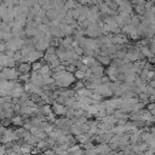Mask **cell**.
<instances>
[{
  "label": "cell",
  "mask_w": 155,
  "mask_h": 155,
  "mask_svg": "<svg viewBox=\"0 0 155 155\" xmlns=\"http://www.w3.org/2000/svg\"><path fill=\"white\" fill-rule=\"evenodd\" d=\"M67 107L64 104H61V103H57V102H53L52 103V111L54 115H58V116H62V115H67Z\"/></svg>",
  "instance_id": "obj_1"
},
{
  "label": "cell",
  "mask_w": 155,
  "mask_h": 155,
  "mask_svg": "<svg viewBox=\"0 0 155 155\" xmlns=\"http://www.w3.org/2000/svg\"><path fill=\"white\" fill-rule=\"evenodd\" d=\"M127 42V38L125 34L120 33V34H113L111 35V44L117 45V46H122Z\"/></svg>",
  "instance_id": "obj_2"
},
{
  "label": "cell",
  "mask_w": 155,
  "mask_h": 155,
  "mask_svg": "<svg viewBox=\"0 0 155 155\" xmlns=\"http://www.w3.org/2000/svg\"><path fill=\"white\" fill-rule=\"evenodd\" d=\"M94 149H96V151H97L98 155H108V154L111 151L109 144H107V143H101V144H99L98 147H96Z\"/></svg>",
  "instance_id": "obj_3"
},
{
  "label": "cell",
  "mask_w": 155,
  "mask_h": 155,
  "mask_svg": "<svg viewBox=\"0 0 155 155\" xmlns=\"http://www.w3.org/2000/svg\"><path fill=\"white\" fill-rule=\"evenodd\" d=\"M17 70H18L19 75L29 74V71L31 70V64H30V63H27V62H22V63H19V64H18Z\"/></svg>",
  "instance_id": "obj_4"
},
{
  "label": "cell",
  "mask_w": 155,
  "mask_h": 155,
  "mask_svg": "<svg viewBox=\"0 0 155 155\" xmlns=\"http://www.w3.org/2000/svg\"><path fill=\"white\" fill-rule=\"evenodd\" d=\"M15 126H23L24 124H25V120H24V116H22V115H16V116H13L11 120H10Z\"/></svg>",
  "instance_id": "obj_5"
},
{
  "label": "cell",
  "mask_w": 155,
  "mask_h": 155,
  "mask_svg": "<svg viewBox=\"0 0 155 155\" xmlns=\"http://www.w3.org/2000/svg\"><path fill=\"white\" fill-rule=\"evenodd\" d=\"M96 58H97V61H98L101 64H103V65H108V64H110V57H105V56H97Z\"/></svg>",
  "instance_id": "obj_6"
},
{
  "label": "cell",
  "mask_w": 155,
  "mask_h": 155,
  "mask_svg": "<svg viewBox=\"0 0 155 155\" xmlns=\"http://www.w3.org/2000/svg\"><path fill=\"white\" fill-rule=\"evenodd\" d=\"M15 132H16V134H17V137L18 138H25V136L29 133L28 131H25L23 127H19V128H17V130H15Z\"/></svg>",
  "instance_id": "obj_7"
},
{
  "label": "cell",
  "mask_w": 155,
  "mask_h": 155,
  "mask_svg": "<svg viewBox=\"0 0 155 155\" xmlns=\"http://www.w3.org/2000/svg\"><path fill=\"white\" fill-rule=\"evenodd\" d=\"M39 73H40L41 75H51V67H50L48 64H44Z\"/></svg>",
  "instance_id": "obj_8"
},
{
  "label": "cell",
  "mask_w": 155,
  "mask_h": 155,
  "mask_svg": "<svg viewBox=\"0 0 155 155\" xmlns=\"http://www.w3.org/2000/svg\"><path fill=\"white\" fill-rule=\"evenodd\" d=\"M18 80H19L21 82H23L24 85H25V84H29V82H30V75H29V74H23V75H19Z\"/></svg>",
  "instance_id": "obj_9"
},
{
  "label": "cell",
  "mask_w": 155,
  "mask_h": 155,
  "mask_svg": "<svg viewBox=\"0 0 155 155\" xmlns=\"http://www.w3.org/2000/svg\"><path fill=\"white\" fill-rule=\"evenodd\" d=\"M42 65H44V64H42L41 62H39V61H38V62H34V63L31 64V70H33V71H40V69L42 68Z\"/></svg>",
  "instance_id": "obj_10"
},
{
  "label": "cell",
  "mask_w": 155,
  "mask_h": 155,
  "mask_svg": "<svg viewBox=\"0 0 155 155\" xmlns=\"http://www.w3.org/2000/svg\"><path fill=\"white\" fill-rule=\"evenodd\" d=\"M74 76H75V79H78L79 81H82V79H85V71L78 69V70L74 73Z\"/></svg>",
  "instance_id": "obj_11"
},
{
  "label": "cell",
  "mask_w": 155,
  "mask_h": 155,
  "mask_svg": "<svg viewBox=\"0 0 155 155\" xmlns=\"http://www.w3.org/2000/svg\"><path fill=\"white\" fill-rule=\"evenodd\" d=\"M86 86H85V84L82 82V81H79L78 80V82H75L74 84V87H73V90L76 92V91H79V90H81V88H85Z\"/></svg>",
  "instance_id": "obj_12"
},
{
  "label": "cell",
  "mask_w": 155,
  "mask_h": 155,
  "mask_svg": "<svg viewBox=\"0 0 155 155\" xmlns=\"http://www.w3.org/2000/svg\"><path fill=\"white\" fill-rule=\"evenodd\" d=\"M7 47H6V42L5 41H0V54H5Z\"/></svg>",
  "instance_id": "obj_13"
},
{
  "label": "cell",
  "mask_w": 155,
  "mask_h": 155,
  "mask_svg": "<svg viewBox=\"0 0 155 155\" xmlns=\"http://www.w3.org/2000/svg\"><path fill=\"white\" fill-rule=\"evenodd\" d=\"M74 52L80 57V56H82V54H84V48H82V47H80V46H78V47H75V48H74Z\"/></svg>",
  "instance_id": "obj_14"
},
{
  "label": "cell",
  "mask_w": 155,
  "mask_h": 155,
  "mask_svg": "<svg viewBox=\"0 0 155 155\" xmlns=\"http://www.w3.org/2000/svg\"><path fill=\"white\" fill-rule=\"evenodd\" d=\"M94 148H96V147H94ZM94 148H93V149H90V150H86V151H85V154H84V155H98V154H97V151H96V149H94Z\"/></svg>",
  "instance_id": "obj_15"
},
{
  "label": "cell",
  "mask_w": 155,
  "mask_h": 155,
  "mask_svg": "<svg viewBox=\"0 0 155 155\" xmlns=\"http://www.w3.org/2000/svg\"><path fill=\"white\" fill-rule=\"evenodd\" d=\"M7 153V149L5 145H0V155H6Z\"/></svg>",
  "instance_id": "obj_16"
},
{
  "label": "cell",
  "mask_w": 155,
  "mask_h": 155,
  "mask_svg": "<svg viewBox=\"0 0 155 155\" xmlns=\"http://www.w3.org/2000/svg\"><path fill=\"white\" fill-rule=\"evenodd\" d=\"M149 87H153V88H155V80H151V81L149 82Z\"/></svg>",
  "instance_id": "obj_17"
},
{
  "label": "cell",
  "mask_w": 155,
  "mask_h": 155,
  "mask_svg": "<svg viewBox=\"0 0 155 155\" xmlns=\"http://www.w3.org/2000/svg\"><path fill=\"white\" fill-rule=\"evenodd\" d=\"M149 62H150V63H155V57H150V58H149Z\"/></svg>",
  "instance_id": "obj_18"
},
{
  "label": "cell",
  "mask_w": 155,
  "mask_h": 155,
  "mask_svg": "<svg viewBox=\"0 0 155 155\" xmlns=\"http://www.w3.org/2000/svg\"><path fill=\"white\" fill-rule=\"evenodd\" d=\"M28 155H31V154H28Z\"/></svg>",
  "instance_id": "obj_19"
}]
</instances>
